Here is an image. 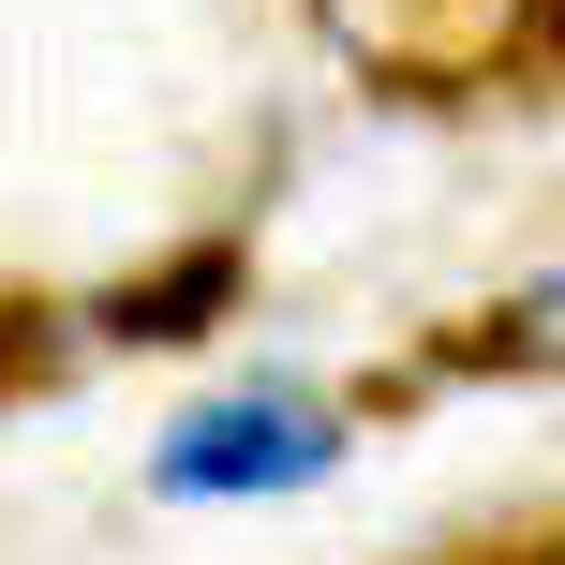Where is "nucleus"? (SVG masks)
Wrapping results in <instances>:
<instances>
[{
  "label": "nucleus",
  "instance_id": "nucleus-1",
  "mask_svg": "<svg viewBox=\"0 0 565 565\" xmlns=\"http://www.w3.org/2000/svg\"><path fill=\"white\" fill-rule=\"evenodd\" d=\"M342 75L402 89V105H477V89L536 75L551 45V0H312Z\"/></svg>",
  "mask_w": 565,
  "mask_h": 565
},
{
  "label": "nucleus",
  "instance_id": "nucleus-2",
  "mask_svg": "<svg viewBox=\"0 0 565 565\" xmlns=\"http://www.w3.org/2000/svg\"><path fill=\"white\" fill-rule=\"evenodd\" d=\"M328 461H342V417L312 387H238V402H209V417H179L149 477H164L179 507H238V491H312Z\"/></svg>",
  "mask_w": 565,
  "mask_h": 565
},
{
  "label": "nucleus",
  "instance_id": "nucleus-3",
  "mask_svg": "<svg viewBox=\"0 0 565 565\" xmlns=\"http://www.w3.org/2000/svg\"><path fill=\"white\" fill-rule=\"evenodd\" d=\"M224 298H238V254L209 238V254H179L164 282H119V298H105V328H119V342H194Z\"/></svg>",
  "mask_w": 565,
  "mask_h": 565
},
{
  "label": "nucleus",
  "instance_id": "nucleus-4",
  "mask_svg": "<svg viewBox=\"0 0 565 565\" xmlns=\"http://www.w3.org/2000/svg\"><path fill=\"white\" fill-rule=\"evenodd\" d=\"M15 358H30V312H0V372H15Z\"/></svg>",
  "mask_w": 565,
  "mask_h": 565
}]
</instances>
